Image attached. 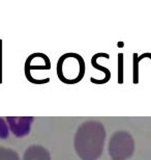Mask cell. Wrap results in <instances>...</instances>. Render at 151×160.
Returning <instances> with one entry per match:
<instances>
[{"mask_svg": "<svg viewBox=\"0 0 151 160\" xmlns=\"http://www.w3.org/2000/svg\"><path fill=\"white\" fill-rule=\"evenodd\" d=\"M106 129L98 121H86L81 124L73 137V148L81 160H98L102 154Z\"/></svg>", "mask_w": 151, "mask_h": 160, "instance_id": "cell-1", "label": "cell"}, {"mask_svg": "<svg viewBox=\"0 0 151 160\" xmlns=\"http://www.w3.org/2000/svg\"><path fill=\"white\" fill-rule=\"evenodd\" d=\"M56 72L59 80L65 84H77L84 78L86 63L78 53L67 52L62 54L57 62Z\"/></svg>", "mask_w": 151, "mask_h": 160, "instance_id": "cell-2", "label": "cell"}, {"mask_svg": "<svg viewBox=\"0 0 151 160\" xmlns=\"http://www.w3.org/2000/svg\"><path fill=\"white\" fill-rule=\"evenodd\" d=\"M134 140L125 131H118L109 142V154L113 160H124L133 155Z\"/></svg>", "mask_w": 151, "mask_h": 160, "instance_id": "cell-3", "label": "cell"}, {"mask_svg": "<svg viewBox=\"0 0 151 160\" xmlns=\"http://www.w3.org/2000/svg\"><path fill=\"white\" fill-rule=\"evenodd\" d=\"M23 160H52L51 154L43 146L32 145L28 147L23 155Z\"/></svg>", "mask_w": 151, "mask_h": 160, "instance_id": "cell-4", "label": "cell"}, {"mask_svg": "<svg viewBox=\"0 0 151 160\" xmlns=\"http://www.w3.org/2000/svg\"><path fill=\"white\" fill-rule=\"evenodd\" d=\"M99 57H104V58L109 59V58H110V55H109L108 53L99 52V53L94 54V55L92 56V58H91V65H92L93 68H94L95 70H98V71H101V72L104 73V76H105L104 84H105V83L109 82V80L111 79V71L108 68H106V67H102L101 65H98V63H97V58H99Z\"/></svg>", "mask_w": 151, "mask_h": 160, "instance_id": "cell-5", "label": "cell"}, {"mask_svg": "<svg viewBox=\"0 0 151 160\" xmlns=\"http://www.w3.org/2000/svg\"><path fill=\"white\" fill-rule=\"evenodd\" d=\"M51 70V62H44V63H33L29 59H26L24 65V73L25 76L29 75L30 73L34 71H48Z\"/></svg>", "mask_w": 151, "mask_h": 160, "instance_id": "cell-6", "label": "cell"}, {"mask_svg": "<svg viewBox=\"0 0 151 160\" xmlns=\"http://www.w3.org/2000/svg\"><path fill=\"white\" fill-rule=\"evenodd\" d=\"M0 160H21L16 151L0 146Z\"/></svg>", "mask_w": 151, "mask_h": 160, "instance_id": "cell-7", "label": "cell"}, {"mask_svg": "<svg viewBox=\"0 0 151 160\" xmlns=\"http://www.w3.org/2000/svg\"><path fill=\"white\" fill-rule=\"evenodd\" d=\"M134 57V84L139 83V55L137 53L133 54Z\"/></svg>", "mask_w": 151, "mask_h": 160, "instance_id": "cell-8", "label": "cell"}, {"mask_svg": "<svg viewBox=\"0 0 151 160\" xmlns=\"http://www.w3.org/2000/svg\"><path fill=\"white\" fill-rule=\"evenodd\" d=\"M118 83H123V54H118Z\"/></svg>", "mask_w": 151, "mask_h": 160, "instance_id": "cell-9", "label": "cell"}, {"mask_svg": "<svg viewBox=\"0 0 151 160\" xmlns=\"http://www.w3.org/2000/svg\"><path fill=\"white\" fill-rule=\"evenodd\" d=\"M2 83V40H0V84Z\"/></svg>", "mask_w": 151, "mask_h": 160, "instance_id": "cell-10", "label": "cell"}, {"mask_svg": "<svg viewBox=\"0 0 151 160\" xmlns=\"http://www.w3.org/2000/svg\"><path fill=\"white\" fill-rule=\"evenodd\" d=\"M145 57H149V58L151 59V53H144L142 54L141 56H139V62H141L143 58H145Z\"/></svg>", "mask_w": 151, "mask_h": 160, "instance_id": "cell-11", "label": "cell"}]
</instances>
